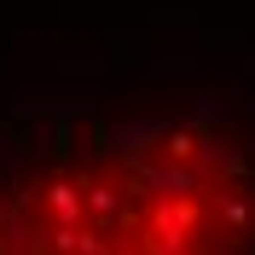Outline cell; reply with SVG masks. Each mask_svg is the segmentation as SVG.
I'll return each instance as SVG.
<instances>
[{
  "instance_id": "1",
  "label": "cell",
  "mask_w": 255,
  "mask_h": 255,
  "mask_svg": "<svg viewBox=\"0 0 255 255\" xmlns=\"http://www.w3.org/2000/svg\"><path fill=\"white\" fill-rule=\"evenodd\" d=\"M0 255H255V174L203 128L70 133L0 168Z\"/></svg>"
}]
</instances>
